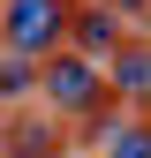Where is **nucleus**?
<instances>
[{
	"instance_id": "1",
	"label": "nucleus",
	"mask_w": 151,
	"mask_h": 158,
	"mask_svg": "<svg viewBox=\"0 0 151 158\" xmlns=\"http://www.w3.org/2000/svg\"><path fill=\"white\" fill-rule=\"evenodd\" d=\"M68 15H76V0H8L0 45H8L15 60H45V53L68 45Z\"/></svg>"
},
{
	"instance_id": "2",
	"label": "nucleus",
	"mask_w": 151,
	"mask_h": 158,
	"mask_svg": "<svg viewBox=\"0 0 151 158\" xmlns=\"http://www.w3.org/2000/svg\"><path fill=\"white\" fill-rule=\"evenodd\" d=\"M38 98H45L53 113H98V106H113L106 98V75H98V60H83V53H45L38 60V83H30Z\"/></svg>"
},
{
	"instance_id": "3",
	"label": "nucleus",
	"mask_w": 151,
	"mask_h": 158,
	"mask_svg": "<svg viewBox=\"0 0 151 158\" xmlns=\"http://www.w3.org/2000/svg\"><path fill=\"white\" fill-rule=\"evenodd\" d=\"M121 45H128V30H121L113 8H76V15H68V53L106 60V53H121Z\"/></svg>"
},
{
	"instance_id": "4",
	"label": "nucleus",
	"mask_w": 151,
	"mask_h": 158,
	"mask_svg": "<svg viewBox=\"0 0 151 158\" xmlns=\"http://www.w3.org/2000/svg\"><path fill=\"white\" fill-rule=\"evenodd\" d=\"M98 151H106V158H151V151H144V113L121 106V121L98 128Z\"/></svg>"
},
{
	"instance_id": "5",
	"label": "nucleus",
	"mask_w": 151,
	"mask_h": 158,
	"mask_svg": "<svg viewBox=\"0 0 151 158\" xmlns=\"http://www.w3.org/2000/svg\"><path fill=\"white\" fill-rule=\"evenodd\" d=\"M53 151H61V135H53L45 121H23L15 143H8V158H53Z\"/></svg>"
},
{
	"instance_id": "6",
	"label": "nucleus",
	"mask_w": 151,
	"mask_h": 158,
	"mask_svg": "<svg viewBox=\"0 0 151 158\" xmlns=\"http://www.w3.org/2000/svg\"><path fill=\"white\" fill-rule=\"evenodd\" d=\"M38 83V60H15V53H8V60H0V98H23Z\"/></svg>"
},
{
	"instance_id": "7",
	"label": "nucleus",
	"mask_w": 151,
	"mask_h": 158,
	"mask_svg": "<svg viewBox=\"0 0 151 158\" xmlns=\"http://www.w3.org/2000/svg\"><path fill=\"white\" fill-rule=\"evenodd\" d=\"M98 8H113V15H144V0H98Z\"/></svg>"
}]
</instances>
